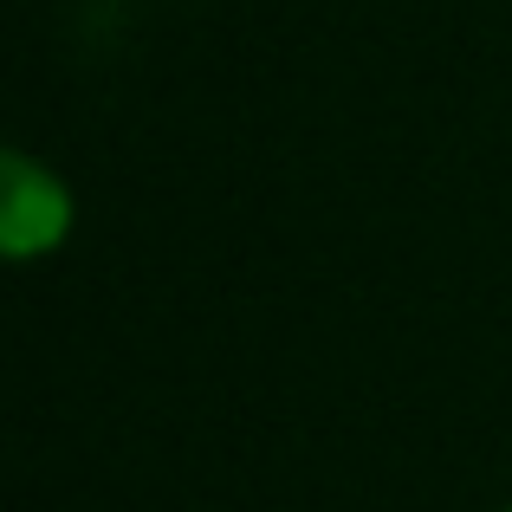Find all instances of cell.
<instances>
[{"instance_id":"cell-1","label":"cell","mask_w":512,"mask_h":512,"mask_svg":"<svg viewBox=\"0 0 512 512\" xmlns=\"http://www.w3.org/2000/svg\"><path fill=\"white\" fill-rule=\"evenodd\" d=\"M72 227V195L52 169H39L26 150H7V195H0V240L13 260L52 253Z\"/></svg>"},{"instance_id":"cell-2","label":"cell","mask_w":512,"mask_h":512,"mask_svg":"<svg viewBox=\"0 0 512 512\" xmlns=\"http://www.w3.org/2000/svg\"><path fill=\"white\" fill-rule=\"evenodd\" d=\"M506 512H512V506H506Z\"/></svg>"}]
</instances>
